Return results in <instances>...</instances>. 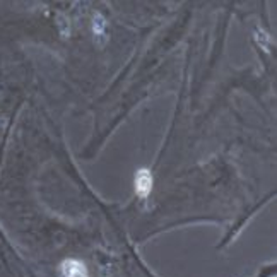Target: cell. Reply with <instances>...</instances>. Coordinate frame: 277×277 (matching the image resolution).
Wrapping results in <instances>:
<instances>
[{
  "label": "cell",
  "mask_w": 277,
  "mask_h": 277,
  "mask_svg": "<svg viewBox=\"0 0 277 277\" xmlns=\"http://www.w3.org/2000/svg\"><path fill=\"white\" fill-rule=\"evenodd\" d=\"M62 277H88V269L79 260H65L62 263Z\"/></svg>",
  "instance_id": "6da1fadb"
},
{
  "label": "cell",
  "mask_w": 277,
  "mask_h": 277,
  "mask_svg": "<svg viewBox=\"0 0 277 277\" xmlns=\"http://www.w3.org/2000/svg\"><path fill=\"white\" fill-rule=\"evenodd\" d=\"M135 190L141 197H148L152 190V176L148 169H141L135 176Z\"/></svg>",
  "instance_id": "7a4b0ae2"
}]
</instances>
